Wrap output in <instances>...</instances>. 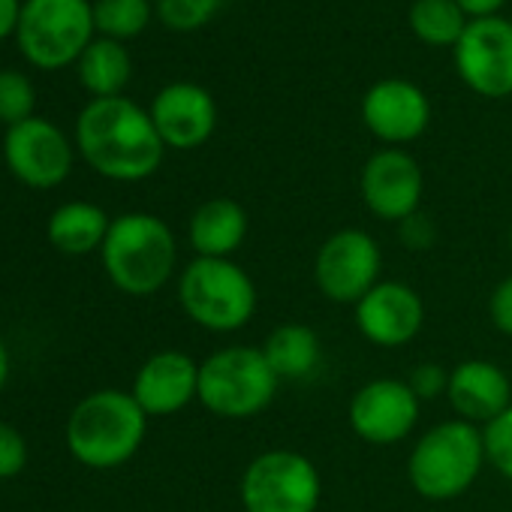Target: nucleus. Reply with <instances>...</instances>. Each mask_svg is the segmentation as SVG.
Wrapping results in <instances>:
<instances>
[{
  "label": "nucleus",
  "mask_w": 512,
  "mask_h": 512,
  "mask_svg": "<svg viewBox=\"0 0 512 512\" xmlns=\"http://www.w3.org/2000/svg\"><path fill=\"white\" fill-rule=\"evenodd\" d=\"M410 389L416 392L419 401H434V398H446L449 389V368L437 365V362H419L410 377H407Z\"/></svg>",
  "instance_id": "cd10ccee"
},
{
  "label": "nucleus",
  "mask_w": 512,
  "mask_h": 512,
  "mask_svg": "<svg viewBox=\"0 0 512 512\" xmlns=\"http://www.w3.org/2000/svg\"><path fill=\"white\" fill-rule=\"evenodd\" d=\"M422 401L401 377H377L359 386L350 398V431L368 446L404 443L419 425Z\"/></svg>",
  "instance_id": "9d476101"
},
{
  "label": "nucleus",
  "mask_w": 512,
  "mask_h": 512,
  "mask_svg": "<svg viewBox=\"0 0 512 512\" xmlns=\"http://www.w3.org/2000/svg\"><path fill=\"white\" fill-rule=\"evenodd\" d=\"M488 464L512 482V407L482 428Z\"/></svg>",
  "instance_id": "bb28decb"
},
{
  "label": "nucleus",
  "mask_w": 512,
  "mask_h": 512,
  "mask_svg": "<svg viewBox=\"0 0 512 512\" xmlns=\"http://www.w3.org/2000/svg\"><path fill=\"white\" fill-rule=\"evenodd\" d=\"M281 380L260 347H220L199 362L196 401L220 419H256L278 398Z\"/></svg>",
  "instance_id": "39448f33"
},
{
  "label": "nucleus",
  "mask_w": 512,
  "mask_h": 512,
  "mask_svg": "<svg viewBox=\"0 0 512 512\" xmlns=\"http://www.w3.org/2000/svg\"><path fill=\"white\" fill-rule=\"evenodd\" d=\"M151 121L166 148L190 151L211 139L217 127V103L202 85L172 82L154 97Z\"/></svg>",
  "instance_id": "dca6fc26"
},
{
  "label": "nucleus",
  "mask_w": 512,
  "mask_h": 512,
  "mask_svg": "<svg viewBox=\"0 0 512 512\" xmlns=\"http://www.w3.org/2000/svg\"><path fill=\"white\" fill-rule=\"evenodd\" d=\"M470 19L455 0H416L410 7V28L425 46L455 49Z\"/></svg>",
  "instance_id": "5701e85b"
},
{
  "label": "nucleus",
  "mask_w": 512,
  "mask_h": 512,
  "mask_svg": "<svg viewBox=\"0 0 512 512\" xmlns=\"http://www.w3.org/2000/svg\"><path fill=\"white\" fill-rule=\"evenodd\" d=\"M383 250L365 229L332 232L314 256V284L335 305H356L380 284Z\"/></svg>",
  "instance_id": "1a4fd4ad"
},
{
  "label": "nucleus",
  "mask_w": 512,
  "mask_h": 512,
  "mask_svg": "<svg viewBox=\"0 0 512 512\" xmlns=\"http://www.w3.org/2000/svg\"><path fill=\"white\" fill-rule=\"evenodd\" d=\"M446 401L455 419L485 428L512 407V380L491 359H464L449 368Z\"/></svg>",
  "instance_id": "f3484780"
},
{
  "label": "nucleus",
  "mask_w": 512,
  "mask_h": 512,
  "mask_svg": "<svg viewBox=\"0 0 512 512\" xmlns=\"http://www.w3.org/2000/svg\"><path fill=\"white\" fill-rule=\"evenodd\" d=\"M455 4H458L470 19H488V16H497V10L506 4V0H455Z\"/></svg>",
  "instance_id": "473e14b6"
},
{
  "label": "nucleus",
  "mask_w": 512,
  "mask_h": 512,
  "mask_svg": "<svg viewBox=\"0 0 512 512\" xmlns=\"http://www.w3.org/2000/svg\"><path fill=\"white\" fill-rule=\"evenodd\" d=\"M199 395V362L181 350H163L145 359L136 374L133 398L145 416L181 413Z\"/></svg>",
  "instance_id": "a211bd4d"
},
{
  "label": "nucleus",
  "mask_w": 512,
  "mask_h": 512,
  "mask_svg": "<svg viewBox=\"0 0 512 512\" xmlns=\"http://www.w3.org/2000/svg\"><path fill=\"white\" fill-rule=\"evenodd\" d=\"M34 85L16 73V70H4L0 73V121H7L10 127L22 124L31 118L34 112Z\"/></svg>",
  "instance_id": "393cba45"
},
{
  "label": "nucleus",
  "mask_w": 512,
  "mask_h": 512,
  "mask_svg": "<svg viewBox=\"0 0 512 512\" xmlns=\"http://www.w3.org/2000/svg\"><path fill=\"white\" fill-rule=\"evenodd\" d=\"M4 157L10 172L31 187H55L70 175L73 166L70 142L43 118H28L10 127L4 139Z\"/></svg>",
  "instance_id": "4468645a"
},
{
  "label": "nucleus",
  "mask_w": 512,
  "mask_h": 512,
  "mask_svg": "<svg viewBox=\"0 0 512 512\" xmlns=\"http://www.w3.org/2000/svg\"><path fill=\"white\" fill-rule=\"evenodd\" d=\"M359 335L383 350L407 347L425 326V302L404 281H380L353 305Z\"/></svg>",
  "instance_id": "ddd939ff"
},
{
  "label": "nucleus",
  "mask_w": 512,
  "mask_h": 512,
  "mask_svg": "<svg viewBox=\"0 0 512 512\" xmlns=\"http://www.w3.org/2000/svg\"><path fill=\"white\" fill-rule=\"evenodd\" d=\"M455 52L461 82L488 100L512 97V22L500 16L470 19Z\"/></svg>",
  "instance_id": "9b49d317"
},
{
  "label": "nucleus",
  "mask_w": 512,
  "mask_h": 512,
  "mask_svg": "<svg viewBox=\"0 0 512 512\" xmlns=\"http://www.w3.org/2000/svg\"><path fill=\"white\" fill-rule=\"evenodd\" d=\"M488 317H491V326L512 338V275H506L494 290H491V299H488Z\"/></svg>",
  "instance_id": "7c9ffc66"
},
{
  "label": "nucleus",
  "mask_w": 512,
  "mask_h": 512,
  "mask_svg": "<svg viewBox=\"0 0 512 512\" xmlns=\"http://www.w3.org/2000/svg\"><path fill=\"white\" fill-rule=\"evenodd\" d=\"M362 121L380 142L401 148L428 130L431 103L425 91L407 79H380L362 100Z\"/></svg>",
  "instance_id": "2eb2a0df"
},
{
  "label": "nucleus",
  "mask_w": 512,
  "mask_h": 512,
  "mask_svg": "<svg viewBox=\"0 0 512 512\" xmlns=\"http://www.w3.org/2000/svg\"><path fill=\"white\" fill-rule=\"evenodd\" d=\"M79 79L97 97H121L130 82V55L118 40H94L79 58Z\"/></svg>",
  "instance_id": "4be33fe9"
},
{
  "label": "nucleus",
  "mask_w": 512,
  "mask_h": 512,
  "mask_svg": "<svg viewBox=\"0 0 512 512\" xmlns=\"http://www.w3.org/2000/svg\"><path fill=\"white\" fill-rule=\"evenodd\" d=\"M7 377H10V353H7L4 341H0V389H4Z\"/></svg>",
  "instance_id": "72a5a7b5"
},
{
  "label": "nucleus",
  "mask_w": 512,
  "mask_h": 512,
  "mask_svg": "<svg viewBox=\"0 0 512 512\" xmlns=\"http://www.w3.org/2000/svg\"><path fill=\"white\" fill-rule=\"evenodd\" d=\"M250 229V217L238 199L214 196L205 199L187 223V238L196 256H211V260H232V253L244 244Z\"/></svg>",
  "instance_id": "6ab92c4d"
},
{
  "label": "nucleus",
  "mask_w": 512,
  "mask_h": 512,
  "mask_svg": "<svg viewBox=\"0 0 512 512\" xmlns=\"http://www.w3.org/2000/svg\"><path fill=\"white\" fill-rule=\"evenodd\" d=\"M238 497L244 512H317L323 476L317 464L296 449H266L247 461Z\"/></svg>",
  "instance_id": "0eeeda50"
},
{
  "label": "nucleus",
  "mask_w": 512,
  "mask_h": 512,
  "mask_svg": "<svg viewBox=\"0 0 512 512\" xmlns=\"http://www.w3.org/2000/svg\"><path fill=\"white\" fill-rule=\"evenodd\" d=\"M485 464L482 428L464 419H446L416 440L407 458V479L419 497L443 503L467 494Z\"/></svg>",
  "instance_id": "20e7f679"
},
{
  "label": "nucleus",
  "mask_w": 512,
  "mask_h": 512,
  "mask_svg": "<svg viewBox=\"0 0 512 512\" xmlns=\"http://www.w3.org/2000/svg\"><path fill=\"white\" fill-rule=\"evenodd\" d=\"M278 380L302 383L311 380L323 362V341L308 323H281L260 344Z\"/></svg>",
  "instance_id": "aec40b11"
},
{
  "label": "nucleus",
  "mask_w": 512,
  "mask_h": 512,
  "mask_svg": "<svg viewBox=\"0 0 512 512\" xmlns=\"http://www.w3.org/2000/svg\"><path fill=\"white\" fill-rule=\"evenodd\" d=\"M151 7L148 0H97L94 4V28L109 40H127L148 28Z\"/></svg>",
  "instance_id": "b1692460"
},
{
  "label": "nucleus",
  "mask_w": 512,
  "mask_h": 512,
  "mask_svg": "<svg viewBox=\"0 0 512 512\" xmlns=\"http://www.w3.org/2000/svg\"><path fill=\"white\" fill-rule=\"evenodd\" d=\"M82 157L112 181H142L163 163V139L151 112L127 97H103L85 106L76 124Z\"/></svg>",
  "instance_id": "f257e3e1"
},
{
  "label": "nucleus",
  "mask_w": 512,
  "mask_h": 512,
  "mask_svg": "<svg viewBox=\"0 0 512 512\" xmlns=\"http://www.w3.org/2000/svg\"><path fill=\"white\" fill-rule=\"evenodd\" d=\"M28 461V446L25 437L13 428L0 422V479L16 476Z\"/></svg>",
  "instance_id": "c85d7f7f"
},
{
  "label": "nucleus",
  "mask_w": 512,
  "mask_h": 512,
  "mask_svg": "<svg viewBox=\"0 0 512 512\" xmlns=\"http://www.w3.org/2000/svg\"><path fill=\"white\" fill-rule=\"evenodd\" d=\"M109 226H112V220L106 217V211L100 205L67 202L49 220V241L64 253L82 256V253L103 247Z\"/></svg>",
  "instance_id": "412c9836"
},
{
  "label": "nucleus",
  "mask_w": 512,
  "mask_h": 512,
  "mask_svg": "<svg viewBox=\"0 0 512 512\" xmlns=\"http://www.w3.org/2000/svg\"><path fill=\"white\" fill-rule=\"evenodd\" d=\"M220 0H157V16L172 31H196L214 19Z\"/></svg>",
  "instance_id": "a878e982"
},
{
  "label": "nucleus",
  "mask_w": 512,
  "mask_h": 512,
  "mask_svg": "<svg viewBox=\"0 0 512 512\" xmlns=\"http://www.w3.org/2000/svg\"><path fill=\"white\" fill-rule=\"evenodd\" d=\"M16 34L31 64L58 70L94 43V7L88 0H28Z\"/></svg>",
  "instance_id": "6e6552de"
},
{
  "label": "nucleus",
  "mask_w": 512,
  "mask_h": 512,
  "mask_svg": "<svg viewBox=\"0 0 512 512\" xmlns=\"http://www.w3.org/2000/svg\"><path fill=\"white\" fill-rule=\"evenodd\" d=\"M178 302L205 332L232 335L253 320L260 296L253 278L235 260L196 256L178 278Z\"/></svg>",
  "instance_id": "423d86ee"
},
{
  "label": "nucleus",
  "mask_w": 512,
  "mask_h": 512,
  "mask_svg": "<svg viewBox=\"0 0 512 512\" xmlns=\"http://www.w3.org/2000/svg\"><path fill=\"white\" fill-rule=\"evenodd\" d=\"M148 431V416L133 392L100 389L76 404L67 422V446L85 467L109 470L127 464Z\"/></svg>",
  "instance_id": "7ed1b4c3"
},
{
  "label": "nucleus",
  "mask_w": 512,
  "mask_h": 512,
  "mask_svg": "<svg viewBox=\"0 0 512 512\" xmlns=\"http://www.w3.org/2000/svg\"><path fill=\"white\" fill-rule=\"evenodd\" d=\"M359 190L365 208L374 217L401 223L410 214L422 211L419 205L425 193V178L419 163L404 148H383L371 154L362 166Z\"/></svg>",
  "instance_id": "f8f14e48"
},
{
  "label": "nucleus",
  "mask_w": 512,
  "mask_h": 512,
  "mask_svg": "<svg viewBox=\"0 0 512 512\" xmlns=\"http://www.w3.org/2000/svg\"><path fill=\"white\" fill-rule=\"evenodd\" d=\"M22 7L19 0H0V40H7L13 31H19Z\"/></svg>",
  "instance_id": "2f4dec72"
},
{
  "label": "nucleus",
  "mask_w": 512,
  "mask_h": 512,
  "mask_svg": "<svg viewBox=\"0 0 512 512\" xmlns=\"http://www.w3.org/2000/svg\"><path fill=\"white\" fill-rule=\"evenodd\" d=\"M112 284L127 296H154L175 272L178 244L166 220L133 211L112 220L100 247Z\"/></svg>",
  "instance_id": "f03ea898"
},
{
  "label": "nucleus",
  "mask_w": 512,
  "mask_h": 512,
  "mask_svg": "<svg viewBox=\"0 0 512 512\" xmlns=\"http://www.w3.org/2000/svg\"><path fill=\"white\" fill-rule=\"evenodd\" d=\"M509 253H512V223H509Z\"/></svg>",
  "instance_id": "f704fd0d"
},
{
  "label": "nucleus",
  "mask_w": 512,
  "mask_h": 512,
  "mask_svg": "<svg viewBox=\"0 0 512 512\" xmlns=\"http://www.w3.org/2000/svg\"><path fill=\"white\" fill-rule=\"evenodd\" d=\"M398 235H401L407 250H428L434 244V238H437V226H434V220L428 214L416 211V214H410L407 220L398 223Z\"/></svg>",
  "instance_id": "c756f323"
}]
</instances>
